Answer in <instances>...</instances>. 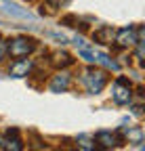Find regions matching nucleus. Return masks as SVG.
<instances>
[{"mask_svg": "<svg viewBox=\"0 0 145 151\" xmlns=\"http://www.w3.org/2000/svg\"><path fill=\"white\" fill-rule=\"evenodd\" d=\"M114 36H116V32H114V27H110V25H103V27H99V29L93 34L95 42H99V44H112Z\"/></svg>", "mask_w": 145, "mask_h": 151, "instance_id": "1a4fd4ad", "label": "nucleus"}, {"mask_svg": "<svg viewBox=\"0 0 145 151\" xmlns=\"http://www.w3.org/2000/svg\"><path fill=\"white\" fill-rule=\"evenodd\" d=\"M114 40H116V44H118L120 48H131V46H135V44L139 42V38H137L135 27H133V25H128V27L118 29V32H116V36H114Z\"/></svg>", "mask_w": 145, "mask_h": 151, "instance_id": "20e7f679", "label": "nucleus"}, {"mask_svg": "<svg viewBox=\"0 0 145 151\" xmlns=\"http://www.w3.org/2000/svg\"><path fill=\"white\" fill-rule=\"evenodd\" d=\"M82 82H84V86H86V90H88L90 94H97V92H101V90L105 88V84H107V76H105V71H101V69L90 67V69L84 71Z\"/></svg>", "mask_w": 145, "mask_h": 151, "instance_id": "f257e3e1", "label": "nucleus"}, {"mask_svg": "<svg viewBox=\"0 0 145 151\" xmlns=\"http://www.w3.org/2000/svg\"><path fill=\"white\" fill-rule=\"evenodd\" d=\"M69 82H71L69 73H67V71H61V73H57L55 78L50 80V90H53V92H65L67 86H69Z\"/></svg>", "mask_w": 145, "mask_h": 151, "instance_id": "6e6552de", "label": "nucleus"}, {"mask_svg": "<svg viewBox=\"0 0 145 151\" xmlns=\"http://www.w3.org/2000/svg\"><path fill=\"white\" fill-rule=\"evenodd\" d=\"M30 71H32L30 59H15L9 67V76H13V78H25V76H30Z\"/></svg>", "mask_w": 145, "mask_h": 151, "instance_id": "39448f33", "label": "nucleus"}, {"mask_svg": "<svg viewBox=\"0 0 145 151\" xmlns=\"http://www.w3.org/2000/svg\"><path fill=\"white\" fill-rule=\"evenodd\" d=\"M17 132L15 128L13 130H6V139L0 141V147H2V151H23V143L21 139H17Z\"/></svg>", "mask_w": 145, "mask_h": 151, "instance_id": "423d86ee", "label": "nucleus"}, {"mask_svg": "<svg viewBox=\"0 0 145 151\" xmlns=\"http://www.w3.org/2000/svg\"><path fill=\"white\" fill-rule=\"evenodd\" d=\"M124 137H126V141H128V143L139 145V143H143V130H141L139 126H133V128H128V130H124Z\"/></svg>", "mask_w": 145, "mask_h": 151, "instance_id": "9d476101", "label": "nucleus"}, {"mask_svg": "<svg viewBox=\"0 0 145 151\" xmlns=\"http://www.w3.org/2000/svg\"><path fill=\"white\" fill-rule=\"evenodd\" d=\"M112 99L118 103V105H128L133 101V90H131V84L126 78H118L114 88H112Z\"/></svg>", "mask_w": 145, "mask_h": 151, "instance_id": "7ed1b4c3", "label": "nucleus"}, {"mask_svg": "<svg viewBox=\"0 0 145 151\" xmlns=\"http://www.w3.org/2000/svg\"><path fill=\"white\" fill-rule=\"evenodd\" d=\"M71 61H74V59H71L69 55H65V52H57V55H55V59H53V63H55L57 67H59V65H61V67L71 65Z\"/></svg>", "mask_w": 145, "mask_h": 151, "instance_id": "9b49d317", "label": "nucleus"}, {"mask_svg": "<svg viewBox=\"0 0 145 151\" xmlns=\"http://www.w3.org/2000/svg\"><path fill=\"white\" fill-rule=\"evenodd\" d=\"M6 57H9V42L0 40V61H4Z\"/></svg>", "mask_w": 145, "mask_h": 151, "instance_id": "4468645a", "label": "nucleus"}, {"mask_svg": "<svg viewBox=\"0 0 145 151\" xmlns=\"http://www.w3.org/2000/svg\"><path fill=\"white\" fill-rule=\"evenodd\" d=\"M78 52H80V57H82V59H86L88 63H97V61H95V55L90 52V48H88V46H86V48H80Z\"/></svg>", "mask_w": 145, "mask_h": 151, "instance_id": "ddd939ff", "label": "nucleus"}, {"mask_svg": "<svg viewBox=\"0 0 145 151\" xmlns=\"http://www.w3.org/2000/svg\"><path fill=\"white\" fill-rule=\"evenodd\" d=\"M36 48V42L30 40V38H15V40L9 42V57L13 59H21V57H27L32 50Z\"/></svg>", "mask_w": 145, "mask_h": 151, "instance_id": "f03ea898", "label": "nucleus"}, {"mask_svg": "<svg viewBox=\"0 0 145 151\" xmlns=\"http://www.w3.org/2000/svg\"><path fill=\"white\" fill-rule=\"evenodd\" d=\"M95 61H99V63H103L105 67H112V69H118V63L116 61H112L107 55H103V52H99V55H95Z\"/></svg>", "mask_w": 145, "mask_h": 151, "instance_id": "f8f14e48", "label": "nucleus"}, {"mask_svg": "<svg viewBox=\"0 0 145 151\" xmlns=\"http://www.w3.org/2000/svg\"><path fill=\"white\" fill-rule=\"evenodd\" d=\"M93 141H95V143H99V147H101V149H112V147H116L118 137L114 134V132H110V130H99L97 134L93 137Z\"/></svg>", "mask_w": 145, "mask_h": 151, "instance_id": "0eeeda50", "label": "nucleus"}]
</instances>
